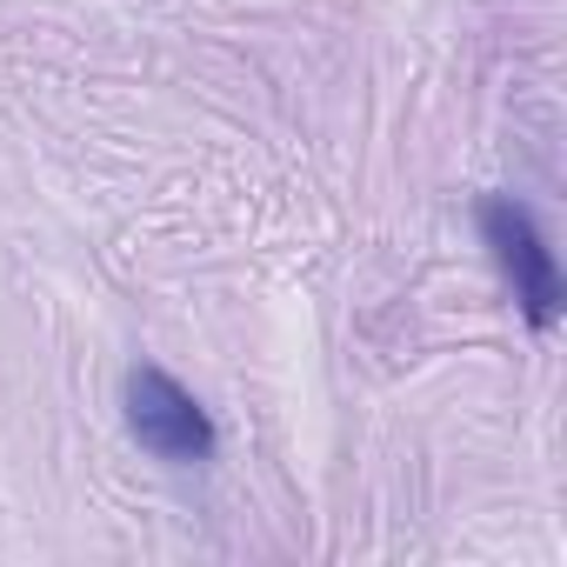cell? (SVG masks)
<instances>
[{
  "mask_svg": "<svg viewBox=\"0 0 567 567\" xmlns=\"http://www.w3.org/2000/svg\"><path fill=\"white\" fill-rule=\"evenodd\" d=\"M481 234H487L501 274L514 280L520 315H527L534 328H554L567 295H560V267H554V247H547V234L534 227V214H527L520 200H507V194H487V200H481Z\"/></svg>",
  "mask_w": 567,
  "mask_h": 567,
  "instance_id": "7a4b0ae2",
  "label": "cell"
},
{
  "mask_svg": "<svg viewBox=\"0 0 567 567\" xmlns=\"http://www.w3.org/2000/svg\"><path fill=\"white\" fill-rule=\"evenodd\" d=\"M121 401H127V434L154 454V461H174V467H194V461H214L220 434H214V414L154 361L127 368L121 381Z\"/></svg>",
  "mask_w": 567,
  "mask_h": 567,
  "instance_id": "6da1fadb",
  "label": "cell"
}]
</instances>
